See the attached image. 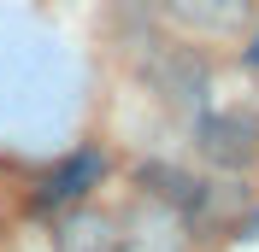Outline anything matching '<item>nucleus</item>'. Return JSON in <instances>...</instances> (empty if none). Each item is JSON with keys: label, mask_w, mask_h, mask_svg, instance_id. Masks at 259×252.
Masks as SVG:
<instances>
[{"label": "nucleus", "mask_w": 259, "mask_h": 252, "mask_svg": "<svg viewBox=\"0 0 259 252\" xmlns=\"http://www.w3.org/2000/svg\"><path fill=\"white\" fill-rule=\"evenodd\" d=\"M194 141H200V153L212 164L242 170V164L259 158V117H247V111H212V117H200Z\"/></svg>", "instance_id": "f257e3e1"}, {"label": "nucleus", "mask_w": 259, "mask_h": 252, "mask_svg": "<svg viewBox=\"0 0 259 252\" xmlns=\"http://www.w3.org/2000/svg\"><path fill=\"white\" fill-rule=\"evenodd\" d=\"M165 12L194 35H236L253 18V0H165Z\"/></svg>", "instance_id": "f03ea898"}, {"label": "nucleus", "mask_w": 259, "mask_h": 252, "mask_svg": "<svg viewBox=\"0 0 259 252\" xmlns=\"http://www.w3.org/2000/svg\"><path fill=\"white\" fill-rule=\"evenodd\" d=\"M89 182H100V153H77V158H71V164L48 182V194H41V200H48V205H53V200H77Z\"/></svg>", "instance_id": "7ed1b4c3"}, {"label": "nucleus", "mask_w": 259, "mask_h": 252, "mask_svg": "<svg viewBox=\"0 0 259 252\" xmlns=\"http://www.w3.org/2000/svg\"><path fill=\"white\" fill-rule=\"evenodd\" d=\"M59 246L65 252H112V229H106L100 217H71Z\"/></svg>", "instance_id": "20e7f679"}]
</instances>
